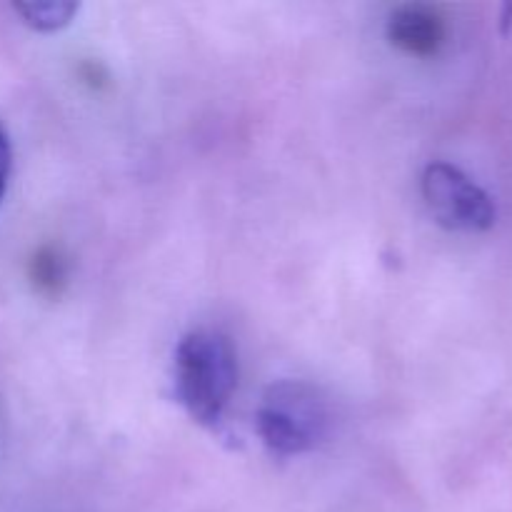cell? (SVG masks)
<instances>
[{
  "mask_svg": "<svg viewBox=\"0 0 512 512\" xmlns=\"http://www.w3.org/2000/svg\"><path fill=\"white\" fill-rule=\"evenodd\" d=\"M258 435L278 458H295L318 448L330 430V410L318 388L303 380H280L260 400Z\"/></svg>",
  "mask_w": 512,
  "mask_h": 512,
  "instance_id": "2",
  "label": "cell"
},
{
  "mask_svg": "<svg viewBox=\"0 0 512 512\" xmlns=\"http://www.w3.org/2000/svg\"><path fill=\"white\" fill-rule=\"evenodd\" d=\"M30 275H33V283L38 285V290H43V293H50V295L53 293L58 295L60 285L65 283V275H68V270H65L63 258H60L55 250L45 248L33 258Z\"/></svg>",
  "mask_w": 512,
  "mask_h": 512,
  "instance_id": "6",
  "label": "cell"
},
{
  "mask_svg": "<svg viewBox=\"0 0 512 512\" xmlns=\"http://www.w3.org/2000/svg\"><path fill=\"white\" fill-rule=\"evenodd\" d=\"M388 40L413 58H430L445 43V20L438 8L428 3L398 5L385 25Z\"/></svg>",
  "mask_w": 512,
  "mask_h": 512,
  "instance_id": "4",
  "label": "cell"
},
{
  "mask_svg": "<svg viewBox=\"0 0 512 512\" xmlns=\"http://www.w3.org/2000/svg\"><path fill=\"white\" fill-rule=\"evenodd\" d=\"M10 165H13V150H10V138L5 128L0 125V200H3L5 188H8Z\"/></svg>",
  "mask_w": 512,
  "mask_h": 512,
  "instance_id": "7",
  "label": "cell"
},
{
  "mask_svg": "<svg viewBox=\"0 0 512 512\" xmlns=\"http://www.w3.org/2000/svg\"><path fill=\"white\" fill-rule=\"evenodd\" d=\"M13 10L33 30L53 33V30H60L73 23V18L78 15V3H68V0H33V3H15Z\"/></svg>",
  "mask_w": 512,
  "mask_h": 512,
  "instance_id": "5",
  "label": "cell"
},
{
  "mask_svg": "<svg viewBox=\"0 0 512 512\" xmlns=\"http://www.w3.org/2000/svg\"><path fill=\"white\" fill-rule=\"evenodd\" d=\"M175 398L195 423L218 428L238 385V358L225 335L193 330L180 340L173 368Z\"/></svg>",
  "mask_w": 512,
  "mask_h": 512,
  "instance_id": "1",
  "label": "cell"
},
{
  "mask_svg": "<svg viewBox=\"0 0 512 512\" xmlns=\"http://www.w3.org/2000/svg\"><path fill=\"white\" fill-rule=\"evenodd\" d=\"M423 198L430 215L443 228L460 233H483L495 225L493 198L450 163H433L423 173Z\"/></svg>",
  "mask_w": 512,
  "mask_h": 512,
  "instance_id": "3",
  "label": "cell"
}]
</instances>
